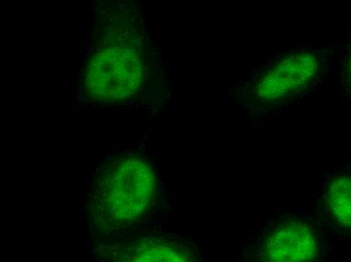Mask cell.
<instances>
[{"label":"cell","instance_id":"3957f363","mask_svg":"<svg viewBox=\"0 0 351 262\" xmlns=\"http://www.w3.org/2000/svg\"><path fill=\"white\" fill-rule=\"evenodd\" d=\"M328 250L326 228L310 207L277 211L250 236L241 261H319Z\"/></svg>","mask_w":351,"mask_h":262},{"label":"cell","instance_id":"5b68a950","mask_svg":"<svg viewBox=\"0 0 351 262\" xmlns=\"http://www.w3.org/2000/svg\"><path fill=\"white\" fill-rule=\"evenodd\" d=\"M97 252L101 259L111 261L190 262L201 259L198 245L174 235L149 236L125 244L102 246Z\"/></svg>","mask_w":351,"mask_h":262},{"label":"cell","instance_id":"52a82bcc","mask_svg":"<svg viewBox=\"0 0 351 262\" xmlns=\"http://www.w3.org/2000/svg\"><path fill=\"white\" fill-rule=\"evenodd\" d=\"M342 81L344 88L351 95V42L342 63Z\"/></svg>","mask_w":351,"mask_h":262},{"label":"cell","instance_id":"277c9868","mask_svg":"<svg viewBox=\"0 0 351 262\" xmlns=\"http://www.w3.org/2000/svg\"><path fill=\"white\" fill-rule=\"evenodd\" d=\"M324 67V57L311 49L278 55L246 81V109L260 116L298 101L321 80Z\"/></svg>","mask_w":351,"mask_h":262},{"label":"cell","instance_id":"6da1fadb","mask_svg":"<svg viewBox=\"0 0 351 262\" xmlns=\"http://www.w3.org/2000/svg\"><path fill=\"white\" fill-rule=\"evenodd\" d=\"M92 46L81 72V90L93 103L128 101L145 81L143 23L132 0H104L95 8Z\"/></svg>","mask_w":351,"mask_h":262},{"label":"cell","instance_id":"7a4b0ae2","mask_svg":"<svg viewBox=\"0 0 351 262\" xmlns=\"http://www.w3.org/2000/svg\"><path fill=\"white\" fill-rule=\"evenodd\" d=\"M157 172L147 159L121 153L107 161L90 196L89 212L97 231L112 234L140 222L160 199Z\"/></svg>","mask_w":351,"mask_h":262},{"label":"cell","instance_id":"8992f818","mask_svg":"<svg viewBox=\"0 0 351 262\" xmlns=\"http://www.w3.org/2000/svg\"><path fill=\"white\" fill-rule=\"evenodd\" d=\"M315 212L336 237L351 241V166H341L323 179Z\"/></svg>","mask_w":351,"mask_h":262}]
</instances>
